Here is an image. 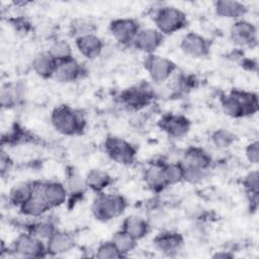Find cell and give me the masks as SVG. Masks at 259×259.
Returning <instances> with one entry per match:
<instances>
[{
    "instance_id": "obj_30",
    "label": "cell",
    "mask_w": 259,
    "mask_h": 259,
    "mask_svg": "<svg viewBox=\"0 0 259 259\" xmlns=\"http://www.w3.org/2000/svg\"><path fill=\"white\" fill-rule=\"evenodd\" d=\"M48 52L56 60L57 63L73 58V50L71 45L68 41L63 39L54 41L51 45Z\"/></svg>"
},
{
    "instance_id": "obj_29",
    "label": "cell",
    "mask_w": 259,
    "mask_h": 259,
    "mask_svg": "<svg viewBox=\"0 0 259 259\" xmlns=\"http://www.w3.org/2000/svg\"><path fill=\"white\" fill-rule=\"evenodd\" d=\"M110 241L117 248V250L122 254L123 257L127 253L132 252L137 246V240L121 229L119 231H116L112 235Z\"/></svg>"
},
{
    "instance_id": "obj_11",
    "label": "cell",
    "mask_w": 259,
    "mask_h": 259,
    "mask_svg": "<svg viewBox=\"0 0 259 259\" xmlns=\"http://www.w3.org/2000/svg\"><path fill=\"white\" fill-rule=\"evenodd\" d=\"M153 244L159 252L172 256L181 250L184 245V239L183 236L178 232L164 231L154 238Z\"/></svg>"
},
{
    "instance_id": "obj_18",
    "label": "cell",
    "mask_w": 259,
    "mask_h": 259,
    "mask_svg": "<svg viewBox=\"0 0 259 259\" xmlns=\"http://www.w3.org/2000/svg\"><path fill=\"white\" fill-rule=\"evenodd\" d=\"M152 99L151 91L145 86L127 88L120 95L121 102L132 109H140L146 106Z\"/></svg>"
},
{
    "instance_id": "obj_6",
    "label": "cell",
    "mask_w": 259,
    "mask_h": 259,
    "mask_svg": "<svg viewBox=\"0 0 259 259\" xmlns=\"http://www.w3.org/2000/svg\"><path fill=\"white\" fill-rule=\"evenodd\" d=\"M11 251L16 256L24 258L45 257L47 253L46 242L28 232L20 234L12 243Z\"/></svg>"
},
{
    "instance_id": "obj_17",
    "label": "cell",
    "mask_w": 259,
    "mask_h": 259,
    "mask_svg": "<svg viewBox=\"0 0 259 259\" xmlns=\"http://www.w3.org/2000/svg\"><path fill=\"white\" fill-rule=\"evenodd\" d=\"M75 45L79 53L89 60L99 57L104 49L102 39L95 33H90L75 38Z\"/></svg>"
},
{
    "instance_id": "obj_3",
    "label": "cell",
    "mask_w": 259,
    "mask_h": 259,
    "mask_svg": "<svg viewBox=\"0 0 259 259\" xmlns=\"http://www.w3.org/2000/svg\"><path fill=\"white\" fill-rule=\"evenodd\" d=\"M126 207V200L120 194L100 192L93 200L91 210L100 222H108L121 215Z\"/></svg>"
},
{
    "instance_id": "obj_7",
    "label": "cell",
    "mask_w": 259,
    "mask_h": 259,
    "mask_svg": "<svg viewBox=\"0 0 259 259\" xmlns=\"http://www.w3.org/2000/svg\"><path fill=\"white\" fill-rule=\"evenodd\" d=\"M151 80L156 84L167 81L176 69V65L169 59L157 55H150L145 63Z\"/></svg>"
},
{
    "instance_id": "obj_9",
    "label": "cell",
    "mask_w": 259,
    "mask_h": 259,
    "mask_svg": "<svg viewBox=\"0 0 259 259\" xmlns=\"http://www.w3.org/2000/svg\"><path fill=\"white\" fill-rule=\"evenodd\" d=\"M230 37L239 47H253L257 44V28L246 19H238L231 26Z\"/></svg>"
},
{
    "instance_id": "obj_35",
    "label": "cell",
    "mask_w": 259,
    "mask_h": 259,
    "mask_svg": "<svg viewBox=\"0 0 259 259\" xmlns=\"http://www.w3.org/2000/svg\"><path fill=\"white\" fill-rule=\"evenodd\" d=\"M67 190L69 195H78L82 194L84 189L87 187L85 178L80 176L76 172H72L68 176V181H67Z\"/></svg>"
},
{
    "instance_id": "obj_24",
    "label": "cell",
    "mask_w": 259,
    "mask_h": 259,
    "mask_svg": "<svg viewBox=\"0 0 259 259\" xmlns=\"http://www.w3.org/2000/svg\"><path fill=\"white\" fill-rule=\"evenodd\" d=\"M25 96V87L20 83L6 84L1 89L0 102L3 108H11Z\"/></svg>"
},
{
    "instance_id": "obj_16",
    "label": "cell",
    "mask_w": 259,
    "mask_h": 259,
    "mask_svg": "<svg viewBox=\"0 0 259 259\" xmlns=\"http://www.w3.org/2000/svg\"><path fill=\"white\" fill-rule=\"evenodd\" d=\"M40 188L51 209L64 204L69 195L67 187L59 181L40 182Z\"/></svg>"
},
{
    "instance_id": "obj_12",
    "label": "cell",
    "mask_w": 259,
    "mask_h": 259,
    "mask_svg": "<svg viewBox=\"0 0 259 259\" xmlns=\"http://www.w3.org/2000/svg\"><path fill=\"white\" fill-rule=\"evenodd\" d=\"M20 212L27 217L37 218L45 214L48 210L51 209L48 202L46 201L41 188H40V181L34 182V187L31 195L28 197V199L19 206Z\"/></svg>"
},
{
    "instance_id": "obj_14",
    "label": "cell",
    "mask_w": 259,
    "mask_h": 259,
    "mask_svg": "<svg viewBox=\"0 0 259 259\" xmlns=\"http://www.w3.org/2000/svg\"><path fill=\"white\" fill-rule=\"evenodd\" d=\"M160 128L173 138H182L190 130V121L183 115L166 114L159 120Z\"/></svg>"
},
{
    "instance_id": "obj_38",
    "label": "cell",
    "mask_w": 259,
    "mask_h": 259,
    "mask_svg": "<svg viewBox=\"0 0 259 259\" xmlns=\"http://www.w3.org/2000/svg\"><path fill=\"white\" fill-rule=\"evenodd\" d=\"M12 166V161L10 159V157L8 156V154H6L3 150L1 151V156H0V170H1V174L4 175L6 172H8L10 170Z\"/></svg>"
},
{
    "instance_id": "obj_27",
    "label": "cell",
    "mask_w": 259,
    "mask_h": 259,
    "mask_svg": "<svg viewBox=\"0 0 259 259\" xmlns=\"http://www.w3.org/2000/svg\"><path fill=\"white\" fill-rule=\"evenodd\" d=\"M162 165H151L144 172V181L146 185L155 192H159L167 187L163 177Z\"/></svg>"
},
{
    "instance_id": "obj_28",
    "label": "cell",
    "mask_w": 259,
    "mask_h": 259,
    "mask_svg": "<svg viewBox=\"0 0 259 259\" xmlns=\"http://www.w3.org/2000/svg\"><path fill=\"white\" fill-rule=\"evenodd\" d=\"M33 187H34V182H21L14 185L8 195L9 202L19 207L31 195L33 191Z\"/></svg>"
},
{
    "instance_id": "obj_5",
    "label": "cell",
    "mask_w": 259,
    "mask_h": 259,
    "mask_svg": "<svg viewBox=\"0 0 259 259\" xmlns=\"http://www.w3.org/2000/svg\"><path fill=\"white\" fill-rule=\"evenodd\" d=\"M104 150L111 160L120 165H132L136 160L137 149L120 137H107L104 141Z\"/></svg>"
},
{
    "instance_id": "obj_1",
    "label": "cell",
    "mask_w": 259,
    "mask_h": 259,
    "mask_svg": "<svg viewBox=\"0 0 259 259\" xmlns=\"http://www.w3.org/2000/svg\"><path fill=\"white\" fill-rule=\"evenodd\" d=\"M223 111L230 117L251 115L258 110V97L253 92L234 89L221 98Z\"/></svg>"
},
{
    "instance_id": "obj_10",
    "label": "cell",
    "mask_w": 259,
    "mask_h": 259,
    "mask_svg": "<svg viewBox=\"0 0 259 259\" xmlns=\"http://www.w3.org/2000/svg\"><path fill=\"white\" fill-rule=\"evenodd\" d=\"M180 49L184 55L198 59L209 54L210 42L204 36L196 32H188L181 38Z\"/></svg>"
},
{
    "instance_id": "obj_2",
    "label": "cell",
    "mask_w": 259,
    "mask_h": 259,
    "mask_svg": "<svg viewBox=\"0 0 259 259\" xmlns=\"http://www.w3.org/2000/svg\"><path fill=\"white\" fill-rule=\"evenodd\" d=\"M51 123L57 133L71 137L79 135L84 131L86 119L81 111L62 104L52 111Z\"/></svg>"
},
{
    "instance_id": "obj_20",
    "label": "cell",
    "mask_w": 259,
    "mask_h": 259,
    "mask_svg": "<svg viewBox=\"0 0 259 259\" xmlns=\"http://www.w3.org/2000/svg\"><path fill=\"white\" fill-rule=\"evenodd\" d=\"M83 74L84 69L81 64L72 58L58 63L54 78L63 83H70L80 79Z\"/></svg>"
},
{
    "instance_id": "obj_22",
    "label": "cell",
    "mask_w": 259,
    "mask_h": 259,
    "mask_svg": "<svg viewBox=\"0 0 259 259\" xmlns=\"http://www.w3.org/2000/svg\"><path fill=\"white\" fill-rule=\"evenodd\" d=\"M150 228L149 222L137 214L127 215L121 224V230L125 231L137 241L145 238L150 232Z\"/></svg>"
},
{
    "instance_id": "obj_26",
    "label": "cell",
    "mask_w": 259,
    "mask_h": 259,
    "mask_svg": "<svg viewBox=\"0 0 259 259\" xmlns=\"http://www.w3.org/2000/svg\"><path fill=\"white\" fill-rule=\"evenodd\" d=\"M258 171L253 170L249 172L242 181L243 187L245 189V192L248 195L249 199V204H250V209L251 210H256L258 206Z\"/></svg>"
},
{
    "instance_id": "obj_19",
    "label": "cell",
    "mask_w": 259,
    "mask_h": 259,
    "mask_svg": "<svg viewBox=\"0 0 259 259\" xmlns=\"http://www.w3.org/2000/svg\"><path fill=\"white\" fill-rule=\"evenodd\" d=\"M47 253L49 255H61L71 251L75 246V239L72 234L57 230L55 234L46 242Z\"/></svg>"
},
{
    "instance_id": "obj_13",
    "label": "cell",
    "mask_w": 259,
    "mask_h": 259,
    "mask_svg": "<svg viewBox=\"0 0 259 259\" xmlns=\"http://www.w3.org/2000/svg\"><path fill=\"white\" fill-rule=\"evenodd\" d=\"M164 35L157 28H141L133 42V46L144 53L152 55L163 42Z\"/></svg>"
},
{
    "instance_id": "obj_31",
    "label": "cell",
    "mask_w": 259,
    "mask_h": 259,
    "mask_svg": "<svg viewBox=\"0 0 259 259\" xmlns=\"http://www.w3.org/2000/svg\"><path fill=\"white\" fill-rule=\"evenodd\" d=\"M57 231L55 225L52 222L49 221H41L36 222L31 225H29L27 232L34 237L42 240L44 242H47Z\"/></svg>"
},
{
    "instance_id": "obj_21",
    "label": "cell",
    "mask_w": 259,
    "mask_h": 259,
    "mask_svg": "<svg viewBox=\"0 0 259 259\" xmlns=\"http://www.w3.org/2000/svg\"><path fill=\"white\" fill-rule=\"evenodd\" d=\"M247 6L239 1L222 0L214 3V12L219 17L227 19H242L247 13Z\"/></svg>"
},
{
    "instance_id": "obj_23",
    "label": "cell",
    "mask_w": 259,
    "mask_h": 259,
    "mask_svg": "<svg viewBox=\"0 0 259 259\" xmlns=\"http://www.w3.org/2000/svg\"><path fill=\"white\" fill-rule=\"evenodd\" d=\"M58 63L49 54V52H42L37 54L32 60V70L34 73L45 79L53 78L57 69Z\"/></svg>"
},
{
    "instance_id": "obj_34",
    "label": "cell",
    "mask_w": 259,
    "mask_h": 259,
    "mask_svg": "<svg viewBox=\"0 0 259 259\" xmlns=\"http://www.w3.org/2000/svg\"><path fill=\"white\" fill-rule=\"evenodd\" d=\"M96 26L94 22H92L88 18H76L70 24V33L75 38L79 36H83L90 33H95Z\"/></svg>"
},
{
    "instance_id": "obj_32",
    "label": "cell",
    "mask_w": 259,
    "mask_h": 259,
    "mask_svg": "<svg viewBox=\"0 0 259 259\" xmlns=\"http://www.w3.org/2000/svg\"><path fill=\"white\" fill-rule=\"evenodd\" d=\"M211 143L219 149L230 148L237 140L236 135L227 128H218L210 136Z\"/></svg>"
},
{
    "instance_id": "obj_4",
    "label": "cell",
    "mask_w": 259,
    "mask_h": 259,
    "mask_svg": "<svg viewBox=\"0 0 259 259\" xmlns=\"http://www.w3.org/2000/svg\"><path fill=\"white\" fill-rule=\"evenodd\" d=\"M154 22L156 28L163 34H172L187 24L186 14L174 7V6H163L159 8L154 14Z\"/></svg>"
},
{
    "instance_id": "obj_8",
    "label": "cell",
    "mask_w": 259,
    "mask_h": 259,
    "mask_svg": "<svg viewBox=\"0 0 259 259\" xmlns=\"http://www.w3.org/2000/svg\"><path fill=\"white\" fill-rule=\"evenodd\" d=\"M140 29L139 23L132 18H117L109 23L110 34L123 46L133 45Z\"/></svg>"
},
{
    "instance_id": "obj_25",
    "label": "cell",
    "mask_w": 259,
    "mask_h": 259,
    "mask_svg": "<svg viewBox=\"0 0 259 259\" xmlns=\"http://www.w3.org/2000/svg\"><path fill=\"white\" fill-rule=\"evenodd\" d=\"M85 182L88 188L100 193L111 183V177L101 169H91L85 176Z\"/></svg>"
},
{
    "instance_id": "obj_36",
    "label": "cell",
    "mask_w": 259,
    "mask_h": 259,
    "mask_svg": "<svg viewBox=\"0 0 259 259\" xmlns=\"http://www.w3.org/2000/svg\"><path fill=\"white\" fill-rule=\"evenodd\" d=\"M95 257L101 258V259H107V258H121L123 256L111 241H106L101 243L97 247Z\"/></svg>"
},
{
    "instance_id": "obj_33",
    "label": "cell",
    "mask_w": 259,
    "mask_h": 259,
    "mask_svg": "<svg viewBox=\"0 0 259 259\" xmlns=\"http://www.w3.org/2000/svg\"><path fill=\"white\" fill-rule=\"evenodd\" d=\"M163 177L166 185H174L183 180V169L180 163H169L162 165Z\"/></svg>"
},
{
    "instance_id": "obj_39",
    "label": "cell",
    "mask_w": 259,
    "mask_h": 259,
    "mask_svg": "<svg viewBox=\"0 0 259 259\" xmlns=\"http://www.w3.org/2000/svg\"><path fill=\"white\" fill-rule=\"evenodd\" d=\"M212 258H224V259H227V258H232L233 255L227 251H218L215 252L212 256Z\"/></svg>"
},
{
    "instance_id": "obj_15",
    "label": "cell",
    "mask_w": 259,
    "mask_h": 259,
    "mask_svg": "<svg viewBox=\"0 0 259 259\" xmlns=\"http://www.w3.org/2000/svg\"><path fill=\"white\" fill-rule=\"evenodd\" d=\"M180 165L183 169L209 170L211 157L203 149L192 147L185 151L180 161Z\"/></svg>"
},
{
    "instance_id": "obj_37",
    "label": "cell",
    "mask_w": 259,
    "mask_h": 259,
    "mask_svg": "<svg viewBox=\"0 0 259 259\" xmlns=\"http://www.w3.org/2000/svg\"><path fill=\"white\" fill-rule=\"evenodd\" d=\"M245 155L247 160L251 164H258L259 161V143L258 141L251 142L245 150Z\"/></svg>"
}]
</instances>
